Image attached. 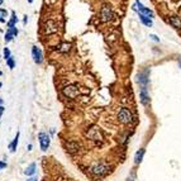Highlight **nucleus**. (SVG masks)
<instances>
[{"instance_id": "4468645a", "label": "nucleus", "mask_w": 181, "mask_h": 181, "mask_svg": "<svg viewBox=\"0 0 181 181\" xmlns=\"http://www.w3.org/2000/svg\"><path fill=\"white\" fill-rule=\"evenodd\" d=\"M36 168H37V166H36V163H30L27 168H26V171H24V174L27 175V176H30V175H34L36 174Z\"/></svg>"}, {"instance_id": "412c9836", "label": "nucleus", "mask_w": 181, "mask_h": 181, "mask_svg": "<svg viewBox=\"0 0 181 181\" xmlns=\"http://www.w3.org/2000/svg\"><path fill=\"white\" fill-rule=\"evenodd\" d=\"M12 57V53H10V49L6 47V48H4V58L5 60H8V58H10Z\"/></svg>"}, {"instance_id": "2eb2a0df", "label": "nucleus", "mask_w": 181, "mask_h": 181, "mask_svg": "<svg viewBox=\"0 0 181 181\" xmlns=\"http://www.w3.org/2000/svg\"><path fill=\"white\" fill-rule=\"evenodd\" d=\"M140 19H141V22H142L146 27H152V24H153V22H152L151 18H147V17H144V15H142V14H140Z\"/></svg>"}, {"instance_id": "bb28decb", "label": "nucleus", "mask_w": 181, "mask_h": 181, "mask_svg": "<svg viewBox=\"0 0 181 181\" xmlns=\"http://www.w3.org/2000/svg\"><path fill=\"white\" fill-rule=\"evenodd\" d=\"M3 112H4V106H2V105H0V116H2Z\"/></svg>"}, {"instance_id": "c85d7f7f", "label": "nucleus", "mask_w": 181, "mask_h": 181, "mask_svg": "<svg viewBox=\"0 0 181 181\" xmlns=\"http://www.w3.org/2000/svg\"><path fill=\"white\" fill-rule=\"evenodd\" d=\"M28 3H33V0H28Z\"/></svg>"}, {"instance_id": "dca6fc26", "label": "nucleus", "mask_w": 181, "mask_h": 181, "mask_svg": "<svg viewBox=\"0 0 181 181\" xmlns=\"http://www.w3.org/2000/svg\"><path fill=\"white\" fill-rule=\"evenodd\" d=\"M138 82L142 84L143 86H146V85H147V82H148V80H147V71L146 72H142V73L138 75Z\"/></svg>"}, {"instance_id": "39448f33", "label": "nucleus", "mask_w": 181, "mask_h": 181, "mask_svg": "<svg viewBox=\"0 0 181 181\" xmlns=\"http://www.w3.org/2000/svg\"><path fill=\"white\" fill-rule=\"evenodd\" d=\"M136 5L138 6L137 9H138V12H140V14H142V15H144L147 18H153V12L151 9L146 8L142 3H140V0H137V2H136Z\"/></svg>"}, {"instance_id": "f257e3e1", "label": "nucleus", "mask_w": 181, "mask_h": 181, "mask_svg": "<svg viewBox=\"0 0 181 181\" xmlns=\"http://www.w3.org/2000/svg\"><path fill=\"white\" fill-rule=\"evenodd\" d=\"M118 119L122 124H131L133 122V115L131 113L129 109L127 108H122L118 113Z\"/></svg>"}, {"instance_id": "423d86ee", "label": "nucleus", "mask_w": 181, "mask_h": 181, "mask_svg": "<svg viewBox=\"0 0 181 181\" xmlns=\"http://www.w3.org/2000/svg\"><path fill=\"white\" fill-rule=\"evenodd\" d=\"M32 56H33L34 62L38 63V65H41V63L43 62V53H42L41 48H38L37 46L32 47Z\"/></svg>"}, {"instance_id": "cd10ccee", "label": "nucleus", "mask_w": 181, "mask_h": 181, "mask_svg": "<svg viewBox=\"0 0 181 181\" xmlns=\"http://www.w3.org/2000/svg\"><path fill=\"white\" fill-rule=\"evenodd\" d=\"M4 22H5V19L3 17H0V23H4Z\"/></svg>"}, {"instance_id": "393cba45", "label": "nucleus", "mask_w": 181, "mask_h": 181, "mask_svg": "<svg viewBox=\"0 0 181 181\" xmlns=\"http://www.w3.org/2000/svg\"><path fill=\"white\" fill-rule=\"evenodd\" d=\"M150 37H151V38H152V39H153V41H155V42H158V41H159V39H158V38H157V37H156V36H155V34H151V36H150Z\"/></svg>"}, {"instance_id": "7ed1b4c3", "label": "nucleus", "mask_w": 181, "mask_h": 181, "mask_svg": "<svg viewBox=\"0 0 181 181\" xmlns=\"http://www.w3.org/2000/svg\"><path fill=\"white\" fill-rule=\"evenodd\" d=\"M38 140H39V144H41V150H42V151H47L48 147H49V143H51L49 136H48L47 133L41 132V133L38 134Z\"/></svg>"}, {"instance_id": "5701e85b", "label": "nucleus", "mask_w": 181, "mask_h": 181, "mask_svg": "<svg viewBox=\"0 0 181 181\" xmlns=\"http://www.w3.org/2000/svg\"><path fill=\"white\" fill-rule=\"evenodd\" d=\"M6 167V163L4 161H0V170H4Z\"/></svg>"}, {"instance_id": "1a4fd4ad", "label": "nucleus", "mask_w": 181, "mask_h": 181, "mask_svg": "<svg viewBox=\"0 0 181 181\" xmlns=\"http://www.w3.org/2000/svg\"><path fill=\"white\" fill-rule=\"evenodd\" d=\"M88 136H89L90 140H92V141H99V140H103L101 132H100L99 129H96V128L90 129V131H89V133H88Z\"/></svg>"}, {"instance_id": "a878e982", "label": "nucleus", "mask_w": 181, "mask_h": 181, "mask_svg": "<svg viewBox=\"0 0 181 181\" xmlns=\"http://www.w3.org/2000/svg\"><path fill=\"white\" fill-rule=\"evenodd\" d=\"M27 181H38V179H37V177H30V179H28Z\"/></svg>"}, {"instance_id": "6e6552de", "label": "nucleus", "mask_w": 181, "mask_h": 181, "mask_svg": "<svg viewBox=\"0 0 181 181\" xmlns=\"http://www.w3.org/2000/svg\"><path fill=\"white\" fill-rule=\"evenodd\" d=\"M140 99H141L142 105L148 106V104H150V96H148V94H147V89H146V86H142V89H141Z\"/></svg>"}, {"instance_id": "aec40b11", "label": "nucleus", "mask_w": 181, "mask_h": 181, "mask_svg": "<svg viewBox=\"0 0 181 181\" xmlns=\"http://www.w3.org/2000/svg\"><path fill=\"white\" fill-rule=\"evenodd\" d=\"M70 47H71V46H70L69 43H62L60 51H61V52H69V51H70Z\"/></svg>"}, {"instance_id": "ddd939ff", "label": "nucleus", "mask_w": 181, "mask_h": 181, "mask_svg": "<svg viewBox=\"0 0 181 181\" xmlns=\"http://www.w3.org/2000/svg\"><path fill=\"white\" fill-rule=\"evenodd\" d=\"M144 152H146L144 148H141V150L136 153V157H134V162H136V163H141V162H142L143 156H144Z\"/></svg>"}, {"instance_id": "7c9ffc66", "label": "nucleus", "mask_w": 181, "mask_h": 181, "mask_svg": "<svg viewBox=\"0 0 181 181\" xmlns=\"http://www.w3.org/2000/svg\"><path fill=\"white\" fill-rule=\"evenodd\" d=\"M2 85H3V84H2V82H0V88H2Z\"/></svg>"}, {"instance_id": "9b49d317", "label": "nucleus", "mask_w": 181, "mask_h": 181, "mask_svg": "<svg viewBox=\"0 0 181 181\" xmlns=\"http://www.w3.org/2000/svg\"><path fill=\"white\" fill-rule=\"evenodd\" d=\"M170 24H171L174 28H177V29H181V19L179 17H171L168 19Z\"/></svg>"}, {"instance_id": "c756f323", "label": "nucleus", "mask_w": 181, "mask_h": 181, "mask_svg": "<svg viewBox=\"0 0 181 181\" xmlns=\"http://www.w3.org/2000/svg\"><path fill=\"white\" fill-rule=\"evenodd\" d=\"M3 4V0H0V5H2Z\"/></svg>"}, {"instance_id": "20e7f679", "label": "nucleus", "mask_w": 181, "mask_h": 181, "mask_svg": "<svg viewBox=\"0 0 181 181\" xmlns=\"http://www.w3.org/2000/svg\"><path fill=\"white\" fill-rule=\"evenodd\" d=\"M91 172L94 176H103L108 172V166H105L103 163H99V165H95L91 167Z\"/></svg>"}, {"instance_id": "0eeeda50", "label": "nucleus", "mask_w": 181, "mask_h": 181, "mask_svg": "<svg viewBox=\"0 0 181 181\" xmlns=\"http://www.w3.org/2000/svg\"><path fill=\"white\" fill-rule=\"evenodd\" d=\"M63 94H65L67 98H76L79 95V89L75 85H69V86L63 89Z\"/></svg>"}, {"instance_id": "a211bd4d", "label": "nucleus", "mask_w": 181, "mask_h": 181, "mask_svg": "<svg viewBox=\"0 0 181 181\" xmlns=\"http://www.w3.org/2000/svg\"><path fill=\"white\" fill-rule=\"evenodd\" d=\"M6 65L9 66V69H14V66H15V61H14V58H13V57L8 58V60H6Z\"/></svg>"}, {"instance_id": "9d476101", "label": "nucleus", "mask_w": 181, "mask_h": 181, "mask_svg": "<svg viewBox=\"0 0 181 181\" xmlns=\"http://www.w3.org/2000/svg\"><path fill=\"white\" fill-rule=\"evenodd\" d=\"M45 32L47 34H52V33H56L57 32V24L53 22V20H48L46 23V28H45Z\"/></svg>"}, {"instance_id": "4be33fe9", "label": "nucleus", "mask_w": 181, "mask_h": 181, "mask_svg": "<svg viewBox=\"0 0 181 181\" xmlns=\"http://www.w3.org/2000/svg\"><path fill=\"white\" fill-rule=\"evenodd\" d=\"M10 29V32H12V33H13V36L15 37V36H18V29L15 28V27H13V28H9Z\"/></svg>"}, {"instance_id": "f03ea898", "label": "nucleus", "mask_w": 181, "mask_h": 181, "mask_svg": "<svg viewBox=\"0 0 181 181\" xmlns=\"http://www.w3.org/2000/svg\"><path fill=\"white\" fill-rule=\"evenodd\" d=\"M100 18L103 22H110V20H113L114 18V13L113 10L109 5H104L101 8V12H100Z\"/></svg>"}, {"instance_id": "f3484780", "label": "nucleus", "mask_w": 181, "mask_h": 181, "mask_svg": "<svg viewBox=\"0 0 181 181\" xmlns=\"http://www.w3.org/2000/svg\"><path fill=\"white\" fill-rule=\"evenodd\" d=\"M17 20H18V18H17V15H15V13L13 12L12 13V19L8 22V27L9 28H13V27H15V23H17Z\"/></svg>"}, {"instance_id": "6ab92c4d", "label": "nucleus", "mask_w": 181, "mask_h": 181, "mask_svg": "<svg viewBox=\"0 0 181 181\" xmlns=\"http://www.w3.org/2000/svg\"><path fill=\"white\" fill-rule=\"evenodd\" d=\"M13 33H12V32H10V29H8V32H6V33H5V42H6V43H8V42H10V41H12L13 39Z\"/></svg>"}, {"instance_id": "2f4dec72", "label": "nucleus", "mask_w": 181, "mask_h": 181, "mask_svg": "<svg viewBox=\"0 0 181 181\" xmlns=\"http://www.w3.org/2000/svg\"><path fill=\"white\" fill-rule=\"evenodd\" d=\"M0 75H2V72H0Z\"/></svg>"}, {"instance_id": "f8f14e48", "label": "nucleus", "mask_w": 181, "mask_h": 181, "mask_svg": "<svg viewBox=\"0 0 181 181\" xmlns=\"http://www.w3.org/2000/svg\"><path fill=\"white\" fill-rule=\"evenodd\" d=\"M19 136H20V133L18 132L15 134V138L13 140V142L9 144V150L12 151V152H15V150H17V146H18V142H19Z\"/></svg>"}, {"instance_id": "b1692460", "label": "nucleus", "mask_w": 181, "mask_h": 181, "mask_svg": "<svg viewBox=\"0 0 181 181\" xmlns=\"http://www.w3.org/2000/svg\"><path fill=\"white\" fill-rule=\"evenodd\" d=\"M0 15H2V17H5V15H6V12H5V10H3V9H0Z\"/></svg>"}]
</instances>
